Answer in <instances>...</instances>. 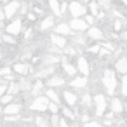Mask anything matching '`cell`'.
I'll return each instance as SVG.
<instances>
[{
	"mask_svg": "<svg viewBox=\"0 0 127 127\" xmlns=\"http://www.w3.org/2000/svg\"><path fill=\"white\" fill-rule=\"evenodd\" d=\"M54 32H56V33H59V35H73V28H71L70 25H66V23L58 25V26L54 28Z\"/></svg>",
	"mask_w": 127,
	"mask_h": 127,
	"instance_id": "9",
	"label": "cell"
},
{
	"mask_svg": "<svg viewBox=\"0 0 127 127\" xmlns=\"http://www.w3.org/2000/svg\"><path fill=\"white\" fill-rule=\"evenodd\" d=\"M80 118H82V122H84V124H85V122H89V115H85V113H84Z\"/></svg>",
	"mask_w": 127,
	"mask_h": 127,
	"instance_id": "45",
	"label": "cell"
},
{
	"mask_svg": "<svg viewBox=\"0 0 127 127\" xmlns=\"http://www.w3.org/2000/svg\"><path fill=\"white\" fill-rule=\"evenodd\" d=\"M61 64H63V70H64V73H66V75H70V77H73V75L78 71V68H75V66H73L71 63H68L66 59H63V61H61Z\"/></svg>",
	"mask_w": 127,
	"mask_h": 127,
	"instance_id": "15",
	"label": "cell"
},
{
	"mask_svg": "<svg viewBox=\"0 0 127 127\" xmlns=\"http://www.w3.org/2000/svg\"><path fill=\"white\" fill-rule=\"evenodd\" d=\"M21 30H23V21L21 19H14V21H11L7 26H5V33H11V35H19L21 33Z\"/></svg>",
	"mask_w": 127,
	"mask_h": 127,
	"instance_id": "4",
	"label": "cell"
},
{
	"mask_svg": "<svg viewBox=\"0 0 127 127\" xmlns=\"http://www.w3.org/2000/svg\"><path fill=\"white\" fill-rule=\"evenodd\" d=\"M71 18H82L85 16V5L82 2H77V0H73V2H70V7H68Z\"/></svg>",
	"mask_w": 127,
	"mask_h": 127,
	"instance_id": "3",
	"label": "cell"
},
{
	"mask_svg": "<svg viewBox=\"0 0 127 127\" xmlns=\"http://www.w3.org/2000/svg\"><path fill=\"white\" fill-rule=\"evenodd\" d=\"M4 2H5V0H4Z\"/></svg>",
	"mask_w": 127,
	"mask_h": 127,
	"instance_id": "53",
	"label": "cell"
},
{
	"mask_svg": "<svg viewBox=\"0 0 127 127\" xmlns=\"http://www.w3.org/2000/svg\"><path fill=\"white\" fill-rule=\"evenodd\" d=\"M84 2H89V0H84Z\"/></svg>",
	"mask_w": 127,
	"mask_h": 127,
	"instance_id": "52",
	"label": "cell"
},
{
	"mask_svg": "<svg viewBox=\"0 0 127 127\" xmlns=\"http://www.w3.org/2000/svg\"><path fill=\"white\" fill-rule=\"evenodd\" d=\"M19 111H21V104H18V103L5 104V110H4V113H5V115H18Z\"/></svg>",
	"mask_w": 127,
	"mask_h": 127,
	"instance_id": "16",
	"label": "cell"
},
{
	"mask_svg": "<svg viewBox=\"0 0 127 127\" xmlns=\"http://www.w3.org/2000/svg\"><path fill=\"white\" fill-rule=\"evenodd\" d=\"M52 71H54V66H42V68L38 70L37 77H38V78H44V77H49Z\"/></svg>",
	"mask_w": 127,
	"mask_h": 127,
	"instance_id": "21",
	"label": "cell"
},
{
	"mask_svg": "<svg viewBox=\"0 0 127 127\" xmlns=\"http://www.w3.org/2000/svg\"><path fill=\"white\" fill-rule=\"evenodd\" d=\"M103 84H104V89L108 94H113L115 89H117V77L111 70H104L103 71Z\"/></svg>",
	"mask_w": 127,
	"mask_h": 127,
	"instance_id": "1",
	"label": "cell"
},
{
	"mask_svg": "<svg viewBox=\"0 0 127 127\" xmlns=\"http://www.w3.org/2000/svg\"><path fill=\"white\" fill-rule=\"evenodd\" d=\"M19 7H21V4L18 2V0H12V2L5 4V7H4L5 16H7V18H14V16H16V12L19 11Z\"/></svg>",
	"mask_w": 127,
	"mask_h": 127,
	"instance_id": "7",
	"label": "cell"
},
{
	"mask_svg": "<svg viewBox=\"0 0 127 127\" xmlns=\"http://www.w3.org/2000/svg\"><path fill=\"white\" fill-rule=\"evenodd\" d=\"M51 42L54 44V45H58V47H61V49H64L68 44H66V38H64V35H59V33H54L52 37H51Z\"/></svg>",
	"mask_w": 127,
	"mask_h": 127,
	"instance_id": "10",
	"label": "cell"
},
{
	"mask_svg": "<svg viewBox=\"0 0 127 127\" xmlns=\"http://www.w3.org/2000/svg\"><path fill=\"white\" fill-rule=\"evenodd\" d=\"M42 87H44L42 80H37V82H35V85H33V92H35V94H38V92L42 91Z\"/></svg>",
	"mask_w": 127,
	"mask_h": 127,
	"instance_id": "31",
	"label": "cell"
},
{
	"mask_svg": "<svg viewBox=\"0 0 127 127\" xmlns=\"http://www.w3.org/2000/svg\"><path fill=\"white\" fill-rule=\"evenodd\" d=\"M120 28H122V25H120V21H117L115 23V30H120Z\"/></svg>",
	"mask_w": 127,
	"mask_h": 127,
	"instance_id": "49",
	"label": "cell"
},
{
	"mask_svg": "<svg viewBox=\"0 0 127 127\" xmlns=\"http://www.w3.org/2000/svg\"><path fill=\"white\" fill-rule=\"evenodd\" d=\"M110 4H111V0H101V2H99V5H101V7H104V9H108V7H110Z\"/></svg>",
	"mask_w": 127,
	"mask_h": 127,
	"instance_id": "40",
	"label": "cell"
},
{
	"mask_svg": "<svg viewBox=\"0 0 127 127\" xmlns=\"http://www.w3.org/2000/svg\"><path fill=\"white\" fill-rule=\"evenodd\" d=\"M73 40H75V44H78V45H84V37H75Z\"/></svg>",
	"mask_w": 127,
	"mask_h": 127,
	"instance_id": "43",
	"label": "cell"
},
{
	"mask_svg": "<svg viewBox=\"0 0 127 127\" xmlns=\"http://www.w3.org/2000/svg\"><path fill=\"white\" fill-rule=\"evenodd\" d=\"M47 96H49V99H51V101H54V103H59V96L56 94V91L49 89V91H47Z\"/></svg>",
	"mask_w": 127,
	"mask_h": 127,
	"instance_id": "27",
	"label": "cell"
},
{
	"mask_svg": "<svg viewBox=\"0 0 127 127\" xmlns=\"http://www.w3.org/2000/svg\"><path fill=\"white\" fill-rule=\"evenodd\" d=\"M117 71L118 73H122V75H125L127 73V58H120L118 61H117Z\"/></svg>",
	"mask_w": 127,
	"mask_h": 127,
	"instance_id": "18",
	"label": "cell"
},
{
	"mask_svg": "<svg viewBox=\"0 0 127 127\" xmlns=\"http://www.w3.org/2000/svg\"><path fill=\"white\" fill-rule=\"evenodd\" d=\"M59 127H70V125H68L64 120H61V122H59Z\"/></svg>",
	"mask_w": 127,
	"mask_h": 127,
	"instance_id": "47",
	"label": "cell"
},
{
	"mask_svg": "<svg viewBox=\"0 0 127 127\" xmlns=\"http://www.w3.org/2000/svg\"><path fill=\"white\" fill-rule=\"evenodd\" d=\"M94 106H96V115L97 117H103L104 108H106V99H104L103 94H96L94 96Z\"/></svg>",
	"mask_w": 127,
	"mask_h": 127,
	"instance_id": "5",
	"label": "cell"
},
{
	"mask_svg": "<svg viewBox=\"0 0 127 127\" xmlns=\"http://www.w3.org/2000/svg\"><path fill=\"white\" fill-rule=\"evenodd\" d=\"M59 61H63L61 58H56V56H45L42 59V66H52V64H58Z\"/></svg>",
	"mask_w": 127,
	"mask_h": 127,
	"instance_id": "17",
	"label": "cell"
},
{
	"mask_svg": "<svg viewBox=\"0 0 127 127\" xmlns=\"http://www.w3.org/2000/svg\"><path fill=\"white\" fill-rule=\"evenodd\" d=\"M77 51H75V47H71V45H66L64 47V54H68V56H73Z\"/></svg>",
	"mask_w": 127,
	"mask_h": 127,
	"instance_id": "37",
	"label": "cell"
},
{
	"mask_svg": "<svg viewBox=\"0 0 127 127\" xmlns=\"http://www.w3.org/2000/svg\"><path fill=\"white\" fill-rule=\"evenodd\" d=\"M103 47H104V49H108V51H113V45H111V44H108V42H104V44H103Z\"/></svg>",
	"mask_w": 127,
	"mask_h": 127,
	"instance_id": "44",
	"label": "cell"
},
{
	"mask_svg": "<svg viewBox=\"0 0 127 127\" xmlns=\"http://www.w3.org/2000/svg\"><path fill=\"white\" fill-rule=\"evenodd\" d=\"M61 0H49V7L56 16H61V5H59Z\"/></svg>",
	"mask_w": 127,
	"mask_h": 127,
	"instance_id": "20",
	"label": "cell"
},
{
	"mask_svg": "<svg viewBox=\"0 0 127 127\" xmlns=\"http://www.w3.org/2000/svg\"><path fill=\"white\" fill-rule=\"evenodd\" d=\"M19 85H21V91H32V84L28 80H25V78L19 82Z\"/></svg>",
	"mask_w": 127,
	"mask_h": 127,
	"instance_id": "30",
	"label": "cell"
},
{
	"mask_svg": "<svg viewBox=\"0 0 127 127\" xmlns=\"http://www.w3.org/2000/svg\"><path fill=\"white\" fill-rule=\"evenodd\" d=\"M32 32H33V30H32V28H28V30H26V33H25V37H26V38H28V37H32Z\"/></svg>",
	"mask_w": 127,
	"mask_h": 127,
	"instance_id": "46",
	"label": "cell"
},
{
	"mask_svg": "<svg viewBox=\"0 0 127 127\" xmlns=\"http://www.w3.org/2000/svg\"><path fill=\"white\" fill-rule=\"evenodd\" d=\"M49 104H51L49 96H37L32 101L30 110H33V111H45V110H49Z\"/></svg>",
	"mask_w": 127,
	"mask_h": 127,
	"instance_id": "2",
	"label": "cell"
},
{
	"mask_svg": "<svg viewBox=\"0 0 127 127\" xmlns=\"http://www.w3.org/2000/svg\"><path fill=\"white\" fill-rule=\"evenodd\" d=\"M63 97H64V103L68 104V106H75L77 104V94L75 92H71V91H64V94H63Z\"/></svg>",
	"mask_w": 127,
	"mask_h": 127,
	"instance_id": "11",
	"label": "cell"
},
{
	"mask_svg": "<svg viewBox=\"0 0 127 127\" xmlns=\"http://www.w3.org/2000/svg\"><path fill=\"white\" fill-rule=\"evenodd\" d=\"M122 110H124L122 101H120L118 97H113V99H111V111H115V113H122Z\"/></svg>",
	"mask_w": 127,
	"mask_h": 127,
	"instance_id": "19",
	"label": "cell"
},
{
	"mask_svg": "<svg viewBox=\"0 0 127 127\" xmlns=\"http://www.w3.org/2000/svg\"><path fill=\"white\" fill-rule=\"evenodd\" d=\"M63 115H64L66 118H70V120H73V118H75L73 111H71V110H68V108H63Z\"/></svg>",
	"mask_w": 127,
	"mask_h": 127,
	"instance_id": "34",
	"label": "cell"
},
{
	"mask_svg": "<svg viewBox=\"0 0 127 127\" xmlns=\"http://www.w3.org/2000/svg\"><path fill=\"white\" fill-rule=\"evenodd\" d=\"M11 101H12V94H11V92H9V94H4V96H2V103H4V104H9Z\"/></svg>",
	"mask_w": 127,
	"mask_h": 127,
	"instance_id": "36",
	"label": "cell"
},
{
	"mask_svg": "<svg viewBox=\"0 0 127 127\" xmlns=\"http://www.w3.org/2000/svg\"><path fill=\"white\" fill-rule=\"evenodd\" d=\"M49 110H51L52 113H58V110H59V108H58V103L51 101V104H49Z\"/></svg>",
	"mask_w": 127,
	"mask_h": 127,
	"instance_id": "39",
	"label": "cell"
},
{
	"mask_svg": "<svg viewBox=\"0 0 127 127\" xmlns=\"http://www.w3.org/2000/svg\"><path fill=\"white\" fill-rule=\"evenodd\" d=\"M70 26L73 28V32H85V30H89V23L85 19H82V18H73L70 21Z\"/></svg>",
	"mask_w": 127,
	"mask_h": 127,
	"instance_id": "6",
	"label": "cell"
},
{
	"mask_svg": "<svg viewBox=\"0 0 127 127\" xmlns=\"http://www.w3.org/2000/svg\"><path fill=\"white\" fill-rule=\"evenodd\" d=\"M61 85H64V78L56 77V75L49 78V87H61Z\"/></svg>",
	"mask_w": 127,
	"mask_h": 127,
	"instance_id": "22",
	"label": "cell"
},
{
	"mask_svg": "<svg viewBox=\"0 0 127 127\" xmlns=\"http://www.w3.org/2000/svg\"><path fill=\"white\" fill-rule=\"evenodd\" d=\"M85 21H87L89 25H92V23H94V14H89V16H85Z\"/></svg>",
	"mask_w": 127,
	"mask_h": 127,
	"instance_id": "42",
	"label": "cell"
},
{
	"mask_svg": "<svg viewBox=\"0 0 127 127\" xmlns=\"http://www.w3.org/2000/svg\"><path fill=\"white\" fill-rule=\"evenodd\" d=\"M82 127H104V125H101V124H97V122H85Z\"/></svg>",
	"mask_w": 127,
	"mask_h": 127,
	"instance_id": "38",
	"label": "cell"
},
{
	"mask_svg": "<svg viewBox=\"0 0 127 127\" xmlns=\"http://www.w3.org/2000/svg\"><path fill=\"white\" fill-rule=\"evenodd\" d=\"M85 85H87V77L85 75H82L78 78H73L71 84H70V87H75V89H84Z\"/></svg>",
	"mask_w": 127,
	"mask_h": 127,
	"instance_id": "13",
	"label": "cell"
},
{
	"mask_svg": "<svg viewBox=\"0 0 127 127\" xmlns=\"http://www.w3.org/2000/svg\"><path fill=\"white\" fill-rule=\"evenodd\" d=\"M77 68H78V73H82V75H89L91 73V66H89V61L82 56V58H78V61H77Z\"/></svg>",
	"mask_w": 127,
	"mask_h": 127,
	"instance_id": "8",
	"label": "cell"
},
{
	"mask_svg": "<svg viewBox=\"0 0 127 127\" xmlns=\"http://www.w3.org/2000/svg\"><path fill=\"white\" fill-rule=\"evenodd\" d=\"M35 124H37V127H52V125H49V122L44 117H37L35 118Z\"/></svg>",
	"mask_w": 127,
	"mask_h": 127,
	"instance_id": "24",
	"label": "cell"
},
{
	"mask_svg": "<svg viewBox=\"0 0 127 127\" xmlns=\"http://www.w3.org/2000/svg\"><path fill=\"white\" fill-rule=\"evenodd\" d=\"M97 11H99V4H97V2H91V12L96 16V14H97Z\"/></svg>",
	"mask_w": 127,
	"mask_h": 127,
	"instance_id": "35",
	"label": "cell"
},
{
	"mask_svg": "<svg viewBox=\"0 0 127 127\" xmlns=\"http://www.w3.org/2000/svg\"><path fill=\"white\" fill-rule=\"evenodd\" d=\"M11 71H14V70H11L9 66H5V68H2V71H0V75H2V77H5L7 80H12V77H11Z\"/></svg>",
	"mask_w": 127,
	"mask_h": 127,
	"instance_id": "26",
	"label": "cell"
},
{
	"mask_svg": "<svg viewBox=\"0 0 127 127\" xmlns=\"http://www.w3.org/2000/svg\"><path fill=\"white\" fill-rule=\"evenodd\" d=\"M52 26H54V18H51V16L45 18V19L40 23V30H42V32H45V30H49V28H52Z\"/></svg>",
	"mask_w": 127,
	"mask_h": 127,
	"instance_id": "23",
	"label": "cell"
},
{
	"mask_svg": "<svg viewBox=\"0 0 127 127\" xmlns=\"http://www.w3.org/2000/svg\"><path fill=\"white\" fill-rule=\"evenodd\" d=\"M91 103H92V97H91V94H84V96H82V104L87 108V106H91Z\"/></svg>",
	"mask_w": 127,
	"mask_h": 127,
	"instance_id": "29",
	"label": "cell"
},
{
	"mask_svg": "<svg viewBox=\"0 0 127 127\" xmlns=\"http://www.w3.org/2000/svg\"><path fill=\"white\" fill-rule=\"evenodd\" d=\"M19 91H21V85H19V84H14V82H11V84H9V92H11L12 96H14V94H18Z\"/></svg>",
	"mask_w": 127,
	"mask_h": 127,
	"instance_id": "25",
	"label": "cell"
},
{
	"mask_svg": "<svg viewBox=\"0 0 127 127\" xmlns=\"http://www.w3.org/2000/svg\"><path fill=\"white\" fill-rule=\"evenodd\" d=\"M12 70H14V73H19V75H23V77L30 73V66L25 64V63H16V64L12 66Z\"/></svg>",
	"mask_w": 127,
	"mask_h": 127,
	"instance_id": "12",
	"label": "cell"
},
{
	"mask_svg": "<svg viewBox=\"0 0 127 127\" xmlns=\"http://www.w3.org/2000/svg\"><path fill=\"white\" fill-rule=\"evenodd\" d=\"M125 113H127V101H125Z\"/></svg>",
	"mask_w": 127,
	"mask_h": 127,
	"instance_id": "51",
	"label": "cell"
},
{
	"mask_svg": "<svg viewBox=\"0 0 127 127\" xmlns=\"http://www.w3.org/2000/svg\"><path fill=\"white\" fill-rule=\"evenodd\" d=\"M120 2H122V4H125V5H127V0H120Z\"/></svg>",
	"mask_w": 127,
	"mask_h": 127,
	"instance_id": "50",
	"label": "cell"
},
{
	"mask_svg": "<svg viewBox=\"0 0 127 127\" xmlns=\"http://www.w3.org/2000/svg\"><path fill=\"white\" fill-rule=\"evenodd\" d=\"M87 51H89L91 54H94V52H99V45H92V47H89Z\"/></svg>",
	"mask_w": 127,
	"mask_h": 127,
	"instance_id": "41",
	"label": "cell"
},
{
	"mask_svg": "<svg viewBox=\"0 0 127 127\" xmlns=\"http://www.w3.org/2000/svg\"><path fill=\"white\" fill-rule=\"evenodd\" d=\"M120 37H122V38L127 42V30H125V32H122V35H120Z\"/></svg>",
	"mask_w": 127,
	"mask_h": 127,
	"instance_id": "48",
	"label": "cell"
},
{
	"mask_svg": "<svg viewBox=\"0 0 127 127\" xmlns=\"http://www.w3.org/2000/svg\"><path fill=\"white\" fill-rule=\"evenodd\" d=\"M51 125H52V127H59V118H58V113H52V117H51Z\"/></svg>",
	"mask_w": 127,
	"mask_h": 127,
	"instance_id": "32",
	"label": "cell"
},
{
	"mask_svg": "<svg viewBox=\"0 0 127 127\" xmlns=\"http://www.w3.org/2000/svg\"><path fill=\"white\" fill-rule=\"evenodd\" d=\"M122 94L127 96V73H125L124 78H122Z\"/></svg>",
	"mask_w": 127,
	"mask_h": 127,
	"instance_id": "33",
	"label": "cell"
},
{
	"mask_svg": "<svg viewBox=\"0 0 127 127\" xmlns=\"http://www.w3.org/2000/svg\"><path fill=\"white\" fill-rule=\"evenodd\" d=\"M4 42H5V44H14V45H16V37L11 35V33H5V35H4Z\"/></svg>",
	"mask_w": 127,
	"mask_h": 127,
	"instance_id": "28",
	"label": "cell"
},
{
	"mask_svg": "<svg viewBox=\"0 0 127 127\" xmlns=\"http://www.w3.org/2000/svg\"><path fill=\"white\" fill-rule=\"evenodd\" d=\"M87 35H89L91 38H94V40H101V38L104 37V33H103L99 28H96V26H91V28L87 30Z\"/></svg>",
	"mask_w": 127,
	"mask_h": 127,
	"instance_id": "14",
	"label": "cell"
}]
</instances>
